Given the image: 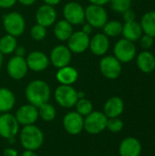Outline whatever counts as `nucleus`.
<instances>
[{"label": "nucleus", "mask_w": 155, "mask_h": 156, "mask_svg": "<svg viewBox=\"0 0 155 156\" xmlns=\"http://www.w3.org/2000/svg\"><path fill=\"white\" fill-rule=\"evenodd\" d=\"M25 95L28 103L38 108L42 104L48 102L51 96V90L46 81L34 80L26 85Z\"/></svg>", "instance_id": "obj_1"}, {"label": "nucleus", "mask_w": 155, "mask_h": 156, "mask_svg": "<svg viewBox=\"0 0 155 156\" xmlns=\"http://www.w3.org/2000/svg\"><path fill=\"white\" fill-rule=\"evenodd\" d=\"M19 142L25 150L37 151L44 143V133L35 124L23 126L19 131Z\"/></svg>", "instance_id": "obj_2"}, {"label": "nucleus", "mask_w": 155, "mask_h": 156, "mask_svg": "<svg viewBox=\"0 0 155 156\" xmlns=\"http://www.w3.org/2000/svg\"><path fill=\"white\" fill-rule=\"evenodd\" d=\"M3 27L6 34L13 37L21 36L26 29V21L24 16L18 12H10L3 16Z\"/></svg>", "instance_id": "obj_3"}, {"label": "nucleus", "mask_w": 155, "mask_h": 156, "mask_svg": "<svg viewBox=\"0 0 155 156\" xmlns=\"http://www.w3.org/2000/svg\"><path fill=\"white\" fill-rule=\"evenodd\" d=\"M54 98L56 102L62 108H73L78 101V91L72 85H59L54 91Z\"/></svg>", "instance_id": "obj_4"}, {"label": "nucleus", "mask_w": 155, "mask_h": 156, "mask_svg": "<svg viewBox=\"0 0 155 156\" xmlns=\"http://www.w3.org/2000/svg\"><path fill=\"white\" fill-rule=\"evenodd\" d=\"M107 116L103 112L93 111L84 118V130L91 135H96L106 130Z\"/></svg>", "instance_id": "obj_5"}, {"label": "nucleus", "mask_w": 155, "mask_h": 156, "mask_svg": "<svg viewBox=\"0 0 155 156\" xmlns=\"http://www.w3.org/2000/svg\"><path fill=\"white\" fill-rule=\"evenodd\" d=\"M136 46L134 42L126 38H121L118 40L113 48L114 57L121 63H128L132 61L136 57Z\"/></svg>", "instance_id": "obj_6"}, {"label": "nucleus", "mask_w": 155, "mask_h": 156, "mask_svg": "<svg viewBox=\"0 0 155 156\" xmlns=\"http://www.w3.org/2000/svg\"><path fill=\"white\" fill-rule=\"evenodd\" d=\"M85 20L93 28H102L108 21L107 10L102 5L90 4L85 8Z\"/></svg>", "instance_id": "obj_7"}, {"label": "nucleus", "mask_w": 155, "mask_h": 156, "mask_svg": "<svg viewBox=\"0 0 155 156\" xmlns=\"http://www.w3.org/2000/svg\"><path fill=\"white\" fill-rule=\"evenodd\" d=\"M101 74L109 80L118 79L122 71V63L114 56H104L100 61Z\"/></svg>", "instance_id": "obj_8"}, {"label": "nucleus", "mask_w": 155, "mask_h": 156, "mask_svg": "<svg viewBox=\"0 0 155 156\" xmlns=\"http://www.w3.org/2000/svg\"><path fill=\"white\" fill-rule=\"evenodd\" d=\"M20 124L15 115L5 112L0 115V136L5 140L16 137L19 133Z\"/></svg>", "instance_id": "obj_9"}, {"label": "nucleus", "mask_w": 155, "mask_h": 156, "mask_svg": "<svg viewBox=\"0 0 155 156\" xmlns=\"http://www.w3.org/2000/svg\"><path fill=\"white\" fill-rule=\"evenodd\" d=\"M64 19L72 26H79L85 21V8L77 2H69L63 8Z\"/></svg>", "instance_id": "obj_10"}, {"label": "nucleus", "mask_w": 155, "mask_h": 156, "mask_svg": "<svg viewBox=\"0 0 155 156\" xmlns=\"http://www.w3.org/2000/svg\"><path fill=\"white\" fill-rule=\"evenodd\" d=\"M6 70L9 77L15 80H20L26 77L28 71V67L24 57L14 56L6 65Z\"/></svg>", "instance_id": "obj_11"}, {"label": "nucleus", "mask_w": 155, "mask_h": 156, "mask_svg": "<svg viewBox=\"0 0 155 156\" xmlns=\"http://www.w3.org/2000/svg\"><path fill=\"white\" fill-rule=\"evenodd\" d=\"M72 58V52L65 45H58L54 47L49 55L50 63L57 69L69 65Z\"/></svg>", "instance_id": "obj_12"}, {"label": "nucleus", "mask_w": 155, "mask_h": 156, "mask_svg": "<svg viewBox=\"0 0 155 156\" xmlns=\"http://www.w3.org/2000/svg\"><path fill=\"white\" fill-rule=\"evenodd\" d=\"M62 124L69 134L78 135L84 130V117L77 112H69L64 116Z\"/></svg>", "instance_id": "obj_13"}, {"label": "nucleus", "mask_w": 155, "mask_h": 156, "mask_svg": "<svg viewBox=\"0 0 155 156\" xmlns=\"http://www.w3.org/2000/svg\"><path fill=\"white\" fill-rule=\"evenodd\" d=\"M90 35L84 33L82 30L75 31L69 37L68 41V48L74 54H81L85 52L90 46Z\"/></svg>", "instance_id": "obj_14"}, {"label": "nucleus", "mask_w": 155, "mask_h": 156, "mask_svg": "<svg viewBox=\"0 0 155 156\" xmlns=\"http://www.w3.org/2000/svg\"><path fill=\"white\" fill-rule=\"evenodd\" d=\"M15 117L18 123L23 126L35 124L36 122L39 119L37 108L30 103L20 106L16 110Z\"/></svg>", "instance_id": "obj_15"}, {"label": "nucleus", "mask_w": 155, "mask_h": 156, "mask_svg": "<svg viewBox=\"0 0 155 156\" xmlns=\"http://www.w3.org/2000/svg\"><path fill=\"white\" fill-rule=\"evenodd\" d=\"M26 61L28 69H31L35 72L45 70L50 64L49 58L40 50H34L30 52L26 58Z\"/></svg>", "instance_id": "obj_16"}, {"label": "nucleus", "mask_w": 155, "mask_h": 156, "mask_svg": "<svg viewBox=\"0 0 155 156\" xmlns=\"http://www.w3.org/2000/svg\"><path fill=\"white\" fill-rule=\"evenodd\" d=\"M57 11L54 6L48 5H40L36 12V21L37 24H39L45 27H51L57 21Z\"/></svg>", "instance_id": "obj_17"}, {"label": "nucleus", "mask_w": 155, "mask_h": 156, "mask_svg": "<svg viewBox=\"0 0 155 156\" xmlns=\"http://www.w3.org/2000/svg\"><path fill=\"white\" fill-rule=\"evenodd\" d=\"M110 37L103 33H97L90 39L89 48L96 56H104L110 48Z\"/></svg>", "instance_id": "obj_18"}, {"label": "nucleus", "mask_w": 155, "mask_h": 156, "mask_svg": "<svg viewBox=\"0 0 155 156\" xmlns=\"http://www.w3.org/2000/svg\"><path fill=\"white\" fill-rule=\"evenodd\" d=\"M120 156H140L142 154V144L134 137H127L122 141L119 146Z\"/></svg>", "instance_id": "obj_19"}, {"label": "nucleus", "mask_w": 155, "mask_h": 156, "mask_svg": "<svg viewBox=\"0 0 155 156\" xmlns=\"http://www.w3.org/2000/svg\"><path fill=\"white\" fill-rule=\"evenodd\" d=\"M124 111V102L122 98L113 96L108 99L103 107V113L107 118L120 117Z\"/></svg>", "instance_id": "obj_20"}, {"label": "nucleus", "mask_w": 155, "mask_h": 156, "mask_svg": "<svg viewBox=\"0 0 155 156\" xmlns=\"http://www.w3.org/2000/svg\"><path fill=\"white\" fill-rule=\"evenodd\" d=\"M79 78L78 70L69 65L58 69L56 73V79L61 85H72Z\"/></svg>", "instance_id": "obj_21"}, {"label": "nucleus", "mask_w": 155, "mask_h": 156, "mask_svg": "<svg viewBox=\"0 0 155 156\" xmlns=\"http://www.w3.org/2000/svg\"><path fill=\"white\" fill-rule=\"evenodd\" d=\"M136 63L142 72L152 73L155 69V56L148 50H143L138 54Z\"/></svg>", "instance_id": "obj_22"}, {"label": "nucleus", "mask_w": 155, "mask_h": 156, "mask_svg": "<svg viewBox=\"0 0 155 156\" xmlns=\"http://www.w3.org/2000/svg\"><path fill=\"white\" fill-rule=\"evenodd\" d=\"M143 32L141 27V24L136 20L131 22H125L122 27V33L123 38H126L130 41H137L143 36Z\"/></svg>", "instance_id": "obj_23"}, {"label": "nucleus", "mask_w": 155, "mask_h": 156, "mask_svg": "<svg viewBox=\"0 0 155 156\" xmlns=\"http://www.w3.org/2000/svg\"><path fill=\"white\" fill-rule=\"evenodd\" d=\"M73 26L65 19L56 21L54 26V35L59 41H67L73 33Z\"/></svg>", "instance_id": "obj_24"}, {"label": "nucleus", "mask_w": 155, "mask_h": 156, "mask_svg": "<svg viewBox=\"0 0 155 156\" xmlns=\"http://www.w3.org/2000/svg\"><path fill=\"white\" fill-rule=\"evenodd\" d=\"M16 105V96L7 88H0V112H9Z\"/></svg>", "instance_id": "obj_25"}, {"label": "nucleus", "mask_w": 155, "mask_h": 156, "mask_svg": "<svg viewBox=\"0 0 155 156\" xmlns=\"http://www.w3.org/2000/svg\"><path fill=\"white\" fill-rule=\"evenodd\" d=\"M141 27L143 34L155 38V11L146 12L141 19Z\"/></svg>", "instance_id": "obj_26"}, {"label": "nucleus", "mask_w": 155, "mask_h": 156, "mask_svg": "<svg viewBox=\"0 0 155 156\" xmlns=\"http://www.w3.org/2000/svg\"><path fill=\"white\" fill-rule=\"evenodd\" d=\"M16 47L17 40L16 37L6 34L0 38V52L3 55H9L14 53Z\"/></svg>", "instance_id": "obj_27"}, {"label": "nucleus", "mask_w": 155, "mask_h": 156, "mask_svg": "<svg viewBox=\"0 0 155 156\" xmlns=\"http://www.w3.org/2000/svg\"><path fill=\"white\" fill-rule=\"evenodd\" d=\"M37 111H38V117L46 122H50L54 121L57 116L56 108L49 102H46L41 106H39L37 108Z\"/></svg>", "instance_id": "obj_28"}, {"label": "nucleus", "mask_w": 155, "mask_h": 156, "mask_svg": "<svg viewBox=\"0 0 155 156\" xmlns=\"http://www.w3.org/2000/svg\"><path fill=\"white\" fill-rule=\"evenodd\" d=\"M122 27L123 25L118 20H108L102 27V33L105 34L108 37H115L122 35Z\"/></svg>", "instance_id": "obj_29"}, {"label": "nucleus", "mask_w": 155, "mask_h": 156, "mask_svg": "<svg viewBox=\"0 0 155 156\" xmlns=\"http://www.w3.org/2000/svg\"><path fill=\"white\" fill-rule=\"evenodd\" d=\"M74 107L76 108V112L83 117H86L87 115H89L90 112H93L92 102L86 98L79 99Z\"/></svg>", "instance_id": "obj_30"}, {"label": "nucleus", "mask_w": 155, "mask_h": 156, "mask_svg": "<svg viewBox=\"0 0 155 156\" xmlns=\"http://www.w3.org/2000/svg\"><path fill=\"white\" fill-rule=\"evenodd\" d=\"M111 9L117 13H123L127 9L131 8L132 0H110Z\"/></svg>", "instance_id": "obj_31"}, {"label": "nucleus", "mask_w": 155, "mask_h": 156, "mask_svg": "<svg viewBox=\"0 0 155 156\" xmlns=\"http://www.w3.org/2000/svg\"><path fill=\"white\" fill-rule=\"evenodd\" d=\"M30 35H31V37L36 41L43 40L47 36V27L39 24H36L32 27L30 30Z\"/></svg>", "instance_id": "obj_32"}, {"label": "nucleus", "mask_w": 155, "mask_h": 156, "mask_svg": "<svg viewBox=\"0 0 155 156\" xmlns=\"http://www.w3.org/2000/svg\"><path fill=\"white\" fill-rule=\"evenodd\" d=\"M106 129L109 130L111 133H120L123 129V122L119 118H109L107 121V126Z\"/></svg>", "instance_id": "obj_33"}, {"label": "nucleus", "mask_w": 155, "mask_h": 156, "mask_svg": "<svg viewBox=\"0 0 155 156\" xmlns=\"http://www.w3.org/2000/svg\"><path fill=\"white\" fill-rule=\"evenodd\" d=\"M139 40H140V45L142 48H143V50L150 49L154 44V38L146 34H143V36L140 37Z\"/></svg>", "instance_id": "obj_34"}, {"label": "nucleus", "mask_w": 155, "mask_h": 156, "mask_svg": "<svg viewBox=\"0 0 155 156\" xmlns=\"http://www.w3.org/2000/svg\"><path fill=\"white\" fill-rule=\"evenodd\" d=\"M122 17H123V20L125 22H131V21L135 20L136 15H135V12L133 10L129 8V9H127L126 11H124L122 13Z\"/></svg>", "instance_id": "obj_35"}, {"label": "nucleus", "mask_w": 155, "mask_h": 156, "mask_svg": "<svg viewBox=\"0 0 155 156\" xmlns=\"http://www.w3.org/2000/svg\"><path fill=\"white\" fill-rule=\"evenodd\" d=\"M17 0H0V7L4 9L10 8L14 6Z\"/></svg>", "instance_id": "obj_36"}, {"label": "nucleus", "mask_w": 155, "mask_h": 156, "mask_svg": "<svg viewBox=\"0 0 155 156\" xmlns=\"http://www.w3.org/2000/svg\"><path fill=\"white\" fill-rule=\"evenodd\" d=\"M3 154H4V156H17L18 155V153H17V151L15 148L7 147V148H5L4 150Z\"/></svg>", "instance_id": "obj_37"}, {"label": "nucleus", "mask_w": 155, "mask_h": 156, "mask_svg": "<svg viewBox=\"0 0 155 156\" xmlns=\"http://www.w3.org/2000/svg\"><path fill=\"white\" fill-rule=\"evenodd\" d=\"M14 52H15V56H18V57H25L26 55V49L23 47H16Z\"/></svg>", "instance_id": "obj_38"}, {"label": "nucleus", "mask_w": 155, "mask_h": 156, "mask_svg": "<svg viewBox=\"0 0 155 156\" xmlns=\"http://www.w3.org/2000/svg\"><path fill=\"white\" fill-rule=\"evenodd\" d=\"M90 4L92 5H105L106 4L110 3V0H88Z\"/></svg>", "instance_id": "obj_39"}, {"label": "nucleus", "mask_w": 155, "mask_h": 156, "mask_svg": "<svg viewBox=\"0 0 155 156\" xmlns=\"http://www.w3.org/2000/svg\"><path fill=\"white\" fill-rule=\"evenodd\" d=\"M92 27L90 25V24H88V23H86L84 26H83V28H82V31L84 32V33H86V34H88V35H90L91 32H92Z\"/></svg>", "instance_id": "obj_40"}, {"label": "nucleus", "mask_w": 155, "mask_h": 156, "mask_svg": "<svg viewBox=\"0 0 155 156\" xmlns=\"http://www.w3.org/2000/svg\"><path fill=\"white\" fill-rule=\"evenodd\" d=\"M21 5H26V6H28V5H32L36 3L37 0H17Z\"/></svg>", "instance_id": "obj_41"}, {"label": "nucleus", "mask_w": 155, "mask_h": 156, "mask_svg": "<svg viewBox=\"0 0 155 156\" xmlns=\"http://www.w3.org/2000/svg\"><path fill=\"white\" fill-rule=\"evenodd\" d=\"M43 1H44V3L46 5H51V6H55V5H58L61 0H43Z\"/></svg>", "instance_id": "obj_42"}, {"label": "nucleus", "mask_w": 155, "mask_h": 156, "mask_svg": "<svg viewBox=\"0 0 155 156\" xmlns=\"http://www.w3.org/2000/svg\"><path fill=\"white\" fill-rule=\"evenodd\" d=\"M20 156H38L36 154V151H30V150H25Z\"/></svg>", "instance_id": "obj_43"}, {"label": "nucleus", "mask_w": 155, "mask_h": 156, "mask_svg": "<svg viewBox=\"0 0 155 156\" xmlns=\"http://www.w3.org/2000/svg\"><path fill=\"white\" fill-rule=\"evenodd\" d=\"M78 98L79 99L85 98V92L84 91H78Z\"/></svg>", "instance_id": "obj_44"}, {"label": "nucleus", "mask_w": 155, "mask_h": 156, "mask_svg": "<svg viewBox=\"0 0 155 156\" xmlns=\"http://www.w3.org/2000/svg\"><path fill=\"white\" fill-rule=\"evenodd\" d=\"M8 141V143L10 144H13L15 142H16V137H13V138H10V139H8L7 140Z\"/></svg>", "instance_id": "obj_45"}, {"label": "nucleus", "mask_w": 155, "mask_h": 156, "mask_svg": "<svg viewBox=\"0 0 155 156\" xmlns=\"http://www.w3.org/2000/svg\"><path fill=\"white\" fill-rule=\"evenodd\" d=\"M3 59H4V58H3V54L0 52V69H1V67H2V65H3Z\"/></svg>", "instance_id": "obj_46"}, {"label": "nucleus", "mask_w": 155, "mask_h": 156, "mask_svg": "<svg viewBox=\"0 0 155 156\" xmlns=\"http://www.w3.org/2000/svg\"><path fill=\"white\" fill-rule=\"evenodd\" d=\"M111 156H117V155H111Z\"/></svg>", "instance_id": "obj_47"}]
</instances>
